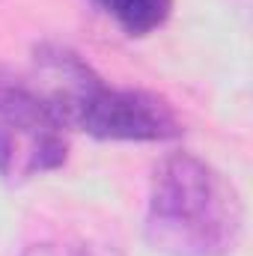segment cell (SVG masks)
Listing matches in <instances>:
<instances>
[{
  "label": "cell",
  "mask_w": 253,
  "mask_h": 256,
  "mask_svg": "<svg viewBox=\"0 0 253 256\" xmlns=\"http://www.w3.org/2000/svg\"><path fill=\"white\" fill-rule=\"evenodd\" d=\"M242 196L190 152L167 155L152 176L146 242L167 256H226L242 238Z\"/></svg>",
  "instance_id": "6da1fadb"
},
{
  "label": "cell",
  "mask_w": 253,
  "mask_h": 256,
  "mask_svg": "<svg viewBox=\"0 0 253 256\" xmlns=\"http://www.w3.org/2000/svg\"><path fill=\"white\" fill-rule=\"evenodd\" d=\"M66 126L102 140H173L182 122L173 108L146 90L108 86L96 72L57 102Z\"/></svg>",
  "instance_id": "7a4b0ae2"
},
{
  "label": "cell",
  "mask_w": 253,
  "mask_h": 256,
  "mask_svg": "<svg viewBox=\"0 0 253 256\" xmlns=\"http://www.w3.org/2000/svg\"><path fill=\"white\" fill-rule=\"evenodd\" d=\"M0 128H15V131H30V134H51L63 131L66 122L54 102L18 78L0 72Z\"/></svg>",
  "instance_id": "3957f363"
},
{
  "label": "cell",
  "mask_w": 253,
  "mask_h": 256,
  "mask_svg": "<svg viewBox=\"0 0 253 256\" xmlns=\"http://www.w3.org/2000/svg\"><path fill=\"white\" fill-rule=\"evenodd\" d=\"M128 36H146L158 30L173 9V0H96Z\"/></svg>",
  "instance_id": "277c9868"
},
{
  "label": "cell",
  "mask_w": 253,
  "mask_h": 256,
  "mask_svg": "<svg viewBox=\"0 0 253 256\" xmlns=\"http://www.w3.org/2000/svg\"><path fill=\"white\" fill-rule=\"evenodd\" d=\"M24 256H90L86 248H72V244H36Z\"/></svg>",
  "instance_id": "5b68a950"
}]
</instances>
